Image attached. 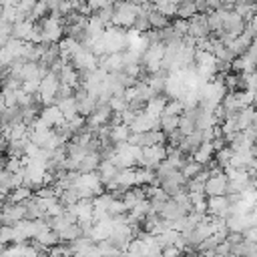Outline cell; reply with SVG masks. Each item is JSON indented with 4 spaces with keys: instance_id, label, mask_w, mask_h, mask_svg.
Wrapping results in <instances>:
<instances>
[{
    "instance_id": "obj_51",
    "label": "cell",
    "mask_w": 257,
    "mask_h": 257,
    "mask_svg": "<svg viewBox=\"0 0 257 257\" xmlns=\"http://www.w3.org/2000/svg\"><path fill=\"white\" fill-rule=\"evenodd\" d=\"M161 257H181V249H177V247H165L163 251H161Z\"/></svg>"
},
{
    "instance_id": "obj_12",
    "label": "cell",
    "mask_w": 257,
    "mask_h": 257,
    "mask_svg": "<svg viewBox=\"0 0 257 257\" xmlns=\"http://www.w3.org/2000/svg\"><path fill=\"white\" fill-rule=\"evenodd\" d=\"M225 187H227V177H225V173L219 175V177H207L205 187H203V195H205V197L225 195Z\"/></svg>"
},
{
    "instance_id": "obj_52",
    "label": "cell",
    "mask_w": 257,
    "mask_h": 257,
    "mask_svg": "<svg viewBox=\"0 0 257 257\" xmlns=\"http://www.w3.org/2000/svg\"><path fill=\"white\" fill-rule=\"evenodd\" d=\"M225 241L229 243V245H237L239 241H243V237H241V233H227V237H225Z\"/></svg>"
},
{
    "instance_id": "obj_43",
    "label": "cell",
    "mask_w": 257,
    "mask_h": 257,
    "mask_svg": "<svg viewBox=\"0 0 257 257\" xmlns=\"http://www.w3.org/2000/svg\"><path fill=\"white\" fill-rule=\"evenodd\" d=\"M163 114L181 116V114H183V104H181V100H167V104H165V108H163Z\"/></svg>"
},
{
    "instance_id": "obj_41",
    "label": "cell",
    "mask_w": 257,
    "mask_h": 257,
    "mask_svg": "<svg viewBox=\"0 0 257 257\" xmlns=\"http://www.w3.org/2000/svg\"><path fill=\"white\" fill-rule=\"evenodd\" d=\"M231 155H233V151L225 145L223 149H219V151H215V155H213V159H215V163L221 167V169H225L227 165H229V159H231Z\"/></svg>"
},
{
    "instance_id": "obj_4",
    "label": "cell",
    "mask_w": 257,
    "mask_h": 257,
    "mask_svg": "<svg viewBox=\"0 0 257 257\" xmlns=\"http://www.w3.org/2000/svg\"><path fill=\"white\" fill-rule=\"evenodd\" d=\"M100 38L104 42L106 54H110V52H124L126 50V36H124V30L118 28V26H106Z\"/></svg>"
},
{
    "instance_id": "obj_26",
    "label": "cell",
    "mask_w": 257,
    "mask_h": 257,
    "mask_svg": "<svg viewBox=\"0 0 257 257\" xmlns=\"http://www.w3.org/2000/svg\"><path fill=\"white\" fill-rule=\"evenodd\" d=\"M102 32H104V24H102L94 14H90V16L86 18V34H88L90 42L96 40V38H100Z\"/></svg>"
},
{
    "instance_id": "obj_35",
    "label": "cell",
    "mask_w": 257,
    "mask_h": 257,
    "mask_svg": "<svg viewBox=\"0 0 257 257\" xmlns=\"http://www.w3.org/2000/svg\"><path fill=\"white\" fill-rule=\"evenodd\" d=\"M104 211H106V215H108L110 219H114V217H122V215H126V213H128V211H126V207H124V203H122L120 199H116V197L106 205V209H104Z\"/></svg>"
},
{
    "instance_id": "obj_14",
    "label": "cell",
    "mask_w": 257,
    "mask_h": 257,
    "mask_svg": "<svg viewBox=\"0 0 257 257\" xmlns=\"http://www.w3.org/2000/svg\"><path fill=\"white\" fill-rule=\"evenodd\" d=\"M253 42H255V40H253V36H251V34H247V32L243 30L239 36H235V38L227 44V48H229V50L233 52V56L237 58V56H241V54H243V52H245Z\"/></svg>"
},
{
    "instance_id": "obj_25",
    "label": "cell",
    "mask_w": 257,
    "mask_h": 257,
    "mask_svg": "<svg viewBox=\"0 0 257 257\" xmlns=\"http://www.w3.org/2000/svg\"><path fill=\"white\" fill-rule=\"evenodd\" d=\"M98 163H100L98 153H86V155L82 157V161L78 163V173H80V175H84V173H94L96 167H98Z\"/></svg>"
},
{
    "instance_id": "obj_2",
    "label": "cell",
    "mask_w": 257,
    "mask_h": 257,
    "mask_svg": "<svg viewBox=\"0 0 257 257\" xmlns=\"http://www.w3.org/2000/svg\"><path fill=\"white\" fill-rule=\"evenodd\" d=\"M40 28H42V42L44 44H58L64 38V22H62V18H54V16L46 14L40 20Z\"/></svg>"
},
{
    "instance_id": "obj_1",
    "label": "cell",
    "mask_w": 257,
    "mask_h": 257,
    "mask_svg": "<svg viewBox=\"0 0 257 257\" xmlns=\"http://www.w3.org/2000/svg\"><path fill=\"white\" fill-rule=\"evenodd\" d=\"M139 6L133 0H116L114 2V12H112V20L110 26H118L122 30L133 28V22L137 18Z\"/></svg>"
},
{
    "instance_id": "obj_32",
    "label": "cell",
    "mask_w": 257,
    "mask_h": 257,
    "mask_svg": "<svg viewBox=\"0 0 257 257\" xmlns=\"http://www.w3.org/2000/svg\"><path fill=\"white\" fill-rule=\"evenodd\" d=\"M147 20H149L151 28H155V30H161V28H165V26H169V24H171L167 16H163L161 12H157V8H153V10L147 14Z\"/></svg>"
},
{
    "instance_id": "obj_10",
    "label": "cell",
    "mask_w": 257,
    "mask_h": 257,
    "mask_svg": "<svg viewBox=\"0 0 257 257\" xmlns=\"http://www.w3.org/2000/svg\"><path fill=\"white\" fill-rule=\"evenodd\" d=\"M96 60H98L96 66L102 68L106 74L122 70V52H110V54H104V56H100Z\"/></svg>"
},
{
    "instance_id": "obj_56",
    "label": "cell",
    "mask_w": 257,
    "mask_h": 257,
    "mask_svg": "<svg viewBox=\"0 0 257 257\" xmlns=\"http://www.w3.org/2000/svg\"><path fill=\"white\" fill-rule=\"evenodd\" d=\"M114 2H116V0H114Z\"/></svg>"
},
{
    "instance_id": "obj_23",
    "label": "cell",
    "mask_w": 257,
    "mask_h": 257,
    "mask_svg": "<svg viewBox=\"0 0 257 257\" xmlns=\"http://www.w3.org/2000/svg\"><path fill=\"white\" fill-rule=\"evenodd\" d=\"M68 245V249H70V253H72V257H82L94 243L88 239V237H76V239H72V241H68L66 243Z\"/></svg>"
},
{
    "instance_id": "obj_44",
    "label": "cell",
    "mask_w": 257,
    "mask_h": 257,
    "mask_svg": "<svg viewBox=\"0 0 257 257\" xmlns=\"http://www.w3.org/2000/svg\"><path fill=\"white\" fill-rule=\"evenodd\" d=\"M106 104H108V108H110L112 112H122V110L126 108V100H124V96H110Z\"/></svg>"
},
{
    "instance_id": "obj_42",
    "label": "cell",
    "mask_w": 257,
    "mask_h": 257,
    "mask_svg": "<svg viewBox=\"0 0 257 257\" xmlns=\"http://www.w3.org/2000/svg\"><path fill=\"white\" fill-rule=\"evenodd\" d=\"M4 46L10 50V54H12L14 58H22V50H24V42H22V40H18V38H10Z\"/></svg>"
},
{
    "instance_id": "obj_27",
    "label": "cell",
    "mask_w": 257,
    "mask_h": 257,
    "mask_svg": "<svg viewBox=\"0 0 257 257\" xmlns=\"http://www.w3.org/2000/svg\"><path fill=\"white\" fill-rule=\"evenodd\" d=\"M56 106H58V110H60V114H62V118H64V120H70V118H74V116L78 114V112H76L74 96H68V98L58 100V102H56Z\"/></svg>"
},
{
    "instance_id": "obj_17",
    "label": "cell",
    "mask_w": 257,
    "mask_h": 257,
    "mask_svg": "<svg viewBox=\"0 0 257 257\" xmlns=\"http://www.w3.org/2000/svg\"><path fill=\"white\" fill-rule=\"evenodd\" d=\"M213 155H215V149H213V145H211V141H203L201 145H199V149L193 153V161L195 163H199V165H209L211 161H213Z\"/></svg>"
},
{
    "instance_id": "obj_45",
    "label": "cell",
    "mask_w": 257,
    "mask_h": 257,
    "mask_svg": "<svg viewBox=\"0 0 257 257\" xmlns=\"http://www.w3.org/2000/svg\"><path fill=\"white\" fill-rule=\"evenodd\" d=\"M157 8V12H161L163 16H175L177 14V4L175 2H165V4H159V6H155Z\"/></svg>"
},
{
    "instance_id": "obj_53",
    "label": "cell",
    "mask_w": 257,
    "mask_h": 257,
    "mask_svg": "<svg viewBox=\"0 0 257 257\" xmlns=\"http://www.w3.org/2000/svg\"><path fill=\"white\" fill-rule=\"evenodd\" d=\"M82 257H102V253L96 249V245H92V247H90V249H88V251H86Z\"/></svg>"
},
{
    "instance_id": "obj_38",
    "label": "cell",
    "mask_w": 257,
    "mask_h": 257,
    "mask_svg": "<svg viewBox=\"0 0 257 257\" xmlns=\"http://www.w3.org/2000/svg\"><path fill=\"white\" fill-rule=\"evenodd\" d=\"M112 12H114V0L110 2V4H106V6H102L100 10H96L94 12V16L104 24V28L106 26H110V20H112Z\"/></svg>"
},
{
    "instance_id": "obj_50",
    "label": "cell",
    "mask_w": 257,
    "mask_h": 257,
    "mask_svg": "<svg viewBox=\"0 0 257 257\" xmlns=\"http://www.w3.org/2000/svg\"><path fill=\"white\" fill-rule=\"evenodd\" d=\"M12 243V227H0V245Z\"/></svg>"
},
{
    "instance_id": "obj_18",
    "label": "cell",
    "mask_w": 257,
    "mask_h": 257,
    "mask_svg": "<svg viewBox=\"0 0 257 257\" xmlns=\"http://www.w3.org/2000/svg\"><path fill=\"white\" fill-rule=\"evenodd\" d=\"M187 213L169 197L167 201H165V205H163V209H161V213H159V217L161 219H167V221H177V219H181V217H185Z\"/></svg>"
},
{
    "instance_id": "obj_46",
    "label": "cell",
    "mask_w": 257,
    "mask_h": 257,
    "mask_svg": "<svg viewBox=\"0 0 257 257\" xmlns=\"http://www.w3.org/2000/svg\"><path fill=\"white\" fill-rule=\"evenodd\" d=\"M2 169H6L8 173H18V171L22 169V161H20V159H14V157H6Z\"/></svg>"
},
{
    "instance_id": "obj_21",
    "label": "cell",
    "mask_w": 257,
    "mask_h": 257,
    "mask_svg": "<svg viewBox=\"0 0 257 257\" xmlns=\"http://www.w3.org/2000/svg\"><path fill=\"white\" fill-rule=\"evenodd\" d=\"M167 100H169V98H167L165 94H157V96H153L151 100H147V102H145V108H143V110H145L147 114H151V116H157V118H159V116L163 114V108H165Z\"/></svg>"
},
{
    "instance_id": "obj_11",
    "label": "cell",
    "mask_w": 257,
    "mask_h": 257,
    "mask_svg": "<svg viewBox=\"0 0 257 257\" xmlns=\"http://www.w3.org/2000/svg\"><path fill=\"white\" fill-rule=\"evenodd\" d=\"M38 118H40L48 128H54V126H58V124H62V122H64V118H62V114H60V110H58V106H56V104L42 106V108H40V112H38Z\"/></svg>"
},
{
    "instance_id": "obj_40",
    "label": "cell",
    "mask_w": 257,
    "mask_h": 257,
    "mask_svg": "<svg viewBox=\"0 0 257 257\" xmlns=\"http://www.w3.org/2000/svg\"><path fill=\"white\" fill-rule=\"evenodd\" d=\"M96 245V249L102 253V257H122V253L114 247V245H110L106 239L104 241H98V243H94Z\"/></svg>"
},
{
    "instance_id": "obj_30",
    "label": "cell",
    "mask_w": 257,
    "mask_h": 257,
    "mask_svg": "<svg viewBox=\"0 0 257 257\" xmlns=\"http://www.w3.org/2000/svg\"><path fill=\"white\" fill-rule=\"evenodd\" d=\"M128 135H131V128H128L126 124H116V126H110V143H112V145L126 143V141H128Z\"/></svg>"
},
{
    "instance_id": "obj_49",
    "label": "cell",
    "mask_w": 257,
    "mask_h": 257,
    "mask_svg": "<svg viewBox=\"0 0 257 257\" xmlns=\"http://www.w3.org/2000/svg\"><path fill=\"white\" fill-rule=\"evenodd\" d=\"M112 0H86V6H88V10H90V14H94L96 10H100L102 6H106V4H110Z\"/></svg>"
},
{
    "instance_id": "obj_48",
    "label": "cell",
    "mask_w": 257,
    "mask_h": 257,
    "mask_svg": "<svg viewBox=\"0 0 257 257\" xmlns=\"http://www.w3.org/2000/svg\"><path fill=\"white\" fill-rule=\"evenodd\" d=\"M38 82H40V80H26V82L20 84V88H22L26 94H36V92H38Z\"/></svg>"
},
{
    "instance_id": "obj_19",
    "label": "cell",
    "mask_w": 257,
    "mask_h": 257,
    "mask_svg": "<svg viewBox=\"0 0 257 257\" xmlns=\"http://www.w3.org/2000/svg\"><path fill=\"white\" fill-rule=\"evenodd\" d=\"M96 173H98V179H100V183H102V187H104L106 183H110V181L116 179L118 169H116L110 161H100L98 167H96Z\"/></svg>"
},
{
    "instance_id": "obj_29",
    "label": "cell",
    "mask_w": 257,
    "mask_h": 257,
    "mask_svg": "<svg viewBox=\"0 0 257 257\" xmlns=\"http://www.w3.org/2000/svg\"><path fill=\"white\" fill-rule=\"evenodd\" d=\"M18 80L26 82V80H40L38 76V62H24L22 70L18 72Z\"/></svg>"
},
{
    "instance_id": "obj_34",
    "label": "cell",
    "mask_w": 257,
    "mask_h": 257,
    "mask_svg": "<svg viewBox=\"0 0 257 257\" xmlns=\"http://www.w3.org/2000/svg\"><path fill=\"white\" fill-rule=\"evenodd\" d=\"M56 235H58V241H60V243H64V241L68 243V241H72V239L80 237L82 233H80V229H78V225H76V223H70V225H66L64 229H60Z\"/></svg>"
},
{
    "instance_id": "obj_36",
    "label": "cell",
    "mask_w": 257,
    "mask_h": 257,
    "mask_svg": "<svg viewBox=\"0 0 257 257\" xmlns=\"http://www.w3.org/2000/svg\"><path fill=\"white\" fill-rule=\"evenodd\" d=\"M34 239H36V241H38L42 247H46V249H50V247H54V245H58V243H60V241H58V235H56L52 229L38 233Z\"/></svg>"
},
{
    "instance_id": "obj_33",
    "label": "cell",
    "mask_w": 257,
    "mask_h": 257,
    "mask_svg": "<svg viewBox=\"0 0 257 257\" xmlns=\"http://www.w3.org/2000/svg\"><path fill=\"white\" fill-rule=\"evenodd\" d=\"M28 197H32V191L28 187H18V189H12L8 195H6V203H22L26 201Z\"/></svg>"
},
{
    "instance_id": "obj_37",
    "label": "cell",
    "mask_w": 257,
    "mask_h": 257,
    "mask_svg": "<svg viewBox=\"0 0 257 257\" xmlns=\"http://www.w3.org/2000/svg\"><path fill=\"white\" fill-rule=\"evenodd\" d=\"M201 171H203V165L195 163L193 159H189V161H187V163L181 167V175H183L187 181H189V179H193V177H197Z\"/></svg>"
},
{
    "instance_id": "obj_3",
    "label": "cell",
    "mask_w": 257,
    "mask_h": 257,
    "mask_svg": "<svg viewBox=\"0 0 257 257\" xmlns=\"http://www.w3.org/2000/svg\"><path fill=\"white\" fill-rule=\"evenodd\" d=\"M165 157H167V147H165V145L141 147V155H139V159H137V165H139L141 169H153V171H155V167H157L161 161H165Z\"/></svg>"
},
{
    "instance_id": "obj_47",
    "label": "cell",
    "mask_w": 257,
    "mask_h": 257,
    "mask_svg": "<svg viewBox=\"0 0 257 257\" xmlns=\"http://www.w3.org/2000/svg\"><path fill=\"white\" fill-rule=\"evenodd\" d=\"M171 28L183 38V36H187V30H189V22L187 20H183V18H177L173 24H171Z\"/></svg>"
},
{
    "instance_id": "obj_13",
    "label": "cell",
    "mask_w": 257,
    "mask_h": 257,
    "mask_svg": "<svg viewBox=\"0 0 257 257\" xmlns=\"http://www.w3.org/2000/svg\"><path fill=\"white\" fill-rule=\"evenodd\" d=\"M112 227H114V221H112L110 217H106V219H102V221H96V223L92 225V229H90L88 239H90L92 243H94V241H96V243H98V241H104V239H108Z\"/></svg>"
},
{
    "instance_id": "obj_16",
    "label": "cell",
    "mask_w": 257,
    "mask_h": 257,
    "mask_svg": "<svg viewBox=\"0 0 257 257\" xmlns=\"http://www.w3.org/2000/svg\"><path fill=\"white\" fill-rule=\"evenodd\" d=\"M145 199H147V195H145V189H143V187H131V189H126V191L120 195V201L124 203L126 211H131L137 203H141V201H145Z\"/></svg>"
},
{
    "instance_id": "obj_54",
    "label": "cell",
    "mask_w": 257,
    "mask_h": 257,
    "mask_svg": "<svg viewBox=\"0 0 257 257\" xmlns=\"http://www.w3.org/2000/svg\"><path fill=\"white\" fill-rule=\"evenodd\" d=\"M205 2H207V6H209L211 12L217 10V8H221V4H223V0H205Z\"/></svg>"
},
{
    "instance_id": "obj_22",
    "label": "cell",
    "mask_w": 257,
    "mask_h": 257,
    "mask_svg": "<svg viewBox=\"0 0 257 257\" xmlns=\"http://www.w3.org/2000/svg\"><path fill=\"white\" fill-rule=\"evenodd\" d=\"M167 70H157V72H151V74H147V78H145V82L153 88V92L155 94H161L163 90H165V80H167Z\"/></svg>"
},
{
    "instance_id": "obj_24",
    "label": "cell",
    "mask_w": 257,
    "mask_h": 257,
    "mask_svg": "<svg viewBox=\"0 0 257 257\" xmlns=\"http://www.w3.org/2000/svg\"><path fill=\"white\" fill-rule=\"evenodd\" d=\"M32 26H34V22H30V20L14 22V24H12V34H10V38H18V40L26 42L28 36H30V32H32Z\"/></svg>"
},
{
    "instance_id": "obj_31",
    "label": "cell",
    "mask_w": 257,
    "mask_h": 257,
    "mask_svg": "<svg viewBox=\"0 0 257 257\" xmlns=\"http://www.w3.org/2000/svg\"><path fill=\"white\" fill-rule=\"evenodd\" d=\"M177 126H179V116H175V114H161L159 116V128L165 135L177 131Z\"/></svg>"
},
{
    "instance_id": "obj_28",
    "label": "cell",
    "mask_w": 257,
    "mask_h": 257,
    "mask_svg": "<svg viewBox=\"0 0 257 257\" xmlns=\"http://www.w3.org/2000/svg\"><path fill=\"white\" fill-rule=\"evenodd\" d=\"M28 143H30L28 137H24V139H20V141H8V147H6L4 155L14 157V159H22V157H24V149H26Z\"/></svg>"
},
{
    "instance_id": "obj_7",
    "label": "cell",
    "mask_w": 257,
    "mask_h": 257,
    "mask_svg": "<svg viewBox=\"0 0 257 257\" xmlns=\"http://www.w3.org/2000/svg\"><path fill=\"white\" fill-rule=\"evenodd\" d=\"M187 22H189L187 36H191L193 40H201V38H207L211 34V30L207 26V16L205 14H193Z\"/></svg>"
},
{
    "instance_id": "obj_15",
    "label": "cell",
    "mask_w": 257,
    "mask_h": 257,
    "mask_svg": "<svg viewBox=\"0 0 257 257\" xmlns=\"http://www.w3.org/2000/svg\"><path fill=\"white\" fill-rule=\"evenodd\" d=\"M233 120H235V128H237L239 133L245 131L247 126L255 124V108H253V106H243V108L233 116Z\"/></svg>"
},
{
    "instance_id": "obj_5",
    "label": "cell",
    "mask_w": 257,
    "mask_h": 257,
    "mask_svg": "<svg viewBox=\"0 0 257 257\" xmlns=\"http://www.w3.org/2000/svg\"><path fill=\"white\" fill-rule=\"evenodd\" d=\"M58 84H60L58 74H54V72H50V70H48V74H46L44 78H40V82H38V92H36V94L40 96L42 106L54 104V96H56Z\"/></svg>"
},
{
    "instance_id": "obj_6",
    "label": "cell",
    "mask_w": 257,
    "mask_h": 257,
    "mask_svg": "<svg viewBox=\"0 0 257 257\" xmlns=\"http://www.w3.org/2000/svg\"><path fill=\"white\" fill-rule=\"evenodd\" d=\"M72 187L84 189V191H86L90 197H96V195L104 193V187H102V183H100V179H98V173H96V171H94V173H84V175H78V179H76V183H74Z\"/></svg>"
},
{
    "instance_id": "obj_55",
    "label": "cell",
    "mask_w": 257,
    "mask_h": 257,
    "mask_svg": "<svg viewBox=\"0 0 257 257\" xmlns=\"http://www.w3.org/2000/svg\"><path fill=\"white\" fill-rule=\"evenodd\" d=\"M6 147H8V141H6V139H4V135L0 133V151L4 153V151H6Z\"/></svg>"
},
{
    "instance_id": "obj_9",
    "label": "cell",
    "mask_w": 257,
    "mask_h": 257,
    "mask_svg": "<svg viewBox=\"0 0 257 257\" xmlns=\"http://www.w3.org/2000/svg\"><path fill=\"white\" fill-rule=\"evenodd\" d=\"M207 213L211 217H223V219H227L231 215V205H229L227 197L225 195L207 197Z\"/></svg>"
},
{
    "instance_id": "obj_8",
    "label": "cell",
    "mask_w": 257,
    "mask_h": 257,
    "mask_svg": "<svg viewBox=\"0 0 257 257\" xmlns=\"http://www.w3.org/2000/svg\"><path fill=\"white\" fill-rule=\"evenodd\" d=\"M131 133H147V131H159V118L157 116H151L147 114L145 110L137 112L135 120L128 124Z\"/></svg>"
},
{
    "instance_id": "obj_39",
    "label": "cell",
    "mask_w": 257,
    "mask_h": 257,
    "mask_svg": "<svg viewBox=\"0 0 257 257\" xmlns=\"http://www.w3.org/2000/svg\"><path fill=\"white\" fill-rule=\"evenodd\" d=\"M189 201H191L193 211L207 213V197L203 193H189Z\"/></svg>"
},
{
    "instance_id": "obj_20",
    "label": "cell",
    "mask_w": 257,
    "mask_h": 257,
    "mask_svg": "<svg viewBox=\"0 0 257 257\" xmlns=\"http://www.w3.org/2000/svg\"><path fill=\"white\" fill-rule=\"evenodd\" d=\"M135 173L137 169L131 167V169H120L118 175H116V185H118V191H126L131 187H137V179H135Z\"/></svg>"
}]
</instances>
